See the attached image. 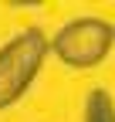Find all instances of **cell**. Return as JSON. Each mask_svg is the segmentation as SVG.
Instances as JSON below:
<instances>
[{
    "instance_id": "obj_2",
    "label": "cell",
    "mask_w": 115,
    "mask_h": 122,
    "mask_svg": "<svg viewBox=\"0 0 115 122\" xmlns=\"http://www.w3.org/2000/svg\"><path fill=\"white\" fill-rule=\"evenodd\" d=\"M115 48V24L105 17H75L51 37V54L68 68H95Z\"/></svg>"
},
{
    "instance_id": "obj_3",
    "label": "cell",
    "mask_w": 115,
    "mask_h": 122,
    "mask_svg": "<svg viewBox=\"0 0 115 122\" xmlns=\"http://www.w3.org/2000/svg\"><path fill=\"white\" fill-rule=\"evenodd\" d=\"M85 122H115V102L105 88L88 92V102H85Z\"/></svg>"
},
{
    "instance_id": "obj_1",
    "label": "cell",
    "mask_w": 115,
    "mask_h": 122,
    "mask_svg": "<svg viewBox=\"0 0 115 122\" xmlns=\"http://www.w3.org/2000/svg\"><path fill=\"white\" fill-rule=\"evenodd\" d=\"M48 51H51V41L37 27L20 30L17 37H10L0 48V109L14 105L31 88L34 75L41 71V65L48 58Z\"/></svg>"
}]
</instances>
